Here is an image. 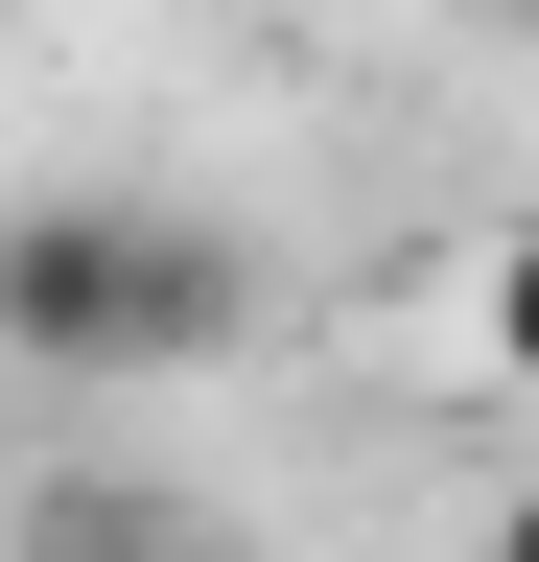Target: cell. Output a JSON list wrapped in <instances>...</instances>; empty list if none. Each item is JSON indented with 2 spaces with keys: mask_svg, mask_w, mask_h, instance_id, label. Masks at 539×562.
<instances>
[{
  "mask_svg": "<svg viewBox=\"0 0 539 562\" xmlns=\"http://www.w3.org/2000/svg\"><path fill=\"white\" fill-rule=\"evenodd\" d=\"M0 562H235V516L188 469H24L0 492Z\"/></svg>",
  "mask_w": 539,
  "mask_h": 562,
  "instance_id": "7a4b0ae2",
  "label": "cell"
},
{
  "mask_svg": "<svg viewBox=\"0 0 539 562\" xmlns=\"http://www.w3.org/2000/svg\"><path fill=\"white\" fill-rule=\"evenodd\" d=\"M516 24H539V0H516Z\"/></svg>",
  "mask_w": 539,
  "mask_h": 562,
  "instance_id": "5b68a950",
  "label": "cell"
},
{
  "mask_svg": "<svg viewBox=\"0 0 539 562\" xmlns=\"http://www.w3.org/2000/svg\"><path fill=\"white\" fill-rule=\"evenodd\" d=\"M493 562H539V469H516V492H493Z\"/></svg>",
  "mask_w": 539,
  "mask_h": 562,
  "instance_id": "277c9868",
  "label": "cell"
},
{
  "mask_svg": "<svg viewBox=\"0 0 539 562\" xmlns=\"http://www.w3.org/2000/svg\"><path fill=\"white\" fill-rule=\"evenodd\" d=\"M493 375L539 398V211H516V235H493Z\"/></svg>",
  "mask_w": 539,
  "mask_h": 562,
  "instance_id": "3957f363",
  "label": "cell"
},
{
  "mask_svg": "<svg viewBox=\"0 0 539 562\" xmlns=\"http://www.w3.org/2000/svg\"><path fill=\"white\" fill-rule=\"evenodd\" d=\"M235 328H258V258L212 211H142V188H24L0 211V351L24 375L142 398V375H212Z\"/></svg>",
  "mask_w": 539,
  "mask_h": 562,
  "instance_id": "6da1fadb",
  "label": "cell"
}]
</instances>
